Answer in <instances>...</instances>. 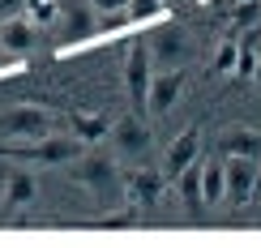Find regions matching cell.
<instances>
[{
	"label": "cell",
	"mask_w": 261,
	"mask_h": 248,
	"mask_svg": "<svg viewBox=\"0 0 261 248\" xmlns=\"http://www.w3.org/2000/svg\"><path fill=\"white\" fill-rule=\"evenodd\" d=\"M128 192L141 201V206H154L159 201V192H163V171H150V167H141L133 180H128Z\"/></svg>",
	"instance_id": "obj_14"
},
{
	"label": "cell",
	"mask_w": 261,
	"mask_h": 248,
	"mask_svg": "<svg viewBox=\"0 0 261 248\" xmlns=\"http://www.w3.org/2000/svg\"><path fill=\"white\" fill-rule=\"evenodd\" d=\"M227 188H223V201L231 206H244L257 188V158H244V154H227Z\"/></svg>",
	"instance_id": "obj_2"
},
{
	"label": "cell",
	"mask_w": 261,
	"mask_h": 248,
	"mask_svg": "<svg viewBox=\"0 0 261 248\" xmlns=\"http://www.w3.org/2000/svg\"><path fill=\"white\" fill-rule=\"evenodd\" d=\"M35 192H39V180L30 176V171H13L9 176V184H5V201L13 210H21V206H30L35 201Z\"/></svg>",
	"instance_id": "obj_13"
},
{
	"label": "cell",
	"mask_w": 261,
	"mask_h": 248,
	"mask_svg": "<svg viewBox=\"0 0 261 248\" xmlns=\"http://www.w3.org/2000/svg\"><path fill=\"white\" fill-rule=\"evenodd\" d=\"M163 5H167V0H128L124 13L133 17V21H146V17H159V13H163Z\"/></svg>",
	"instance_id": "obj_18"
},
{
	"label": "cell",
	"mask_w": 261,
	"mask_h": 248,
	"mask_svg": "<svg viewBox=\"0 0 261 248\" xmlns=\"http://www.w3.org/2000/svg\"><path fill=\"white\" fill-rule=\"evenodd\" d=\"M236 60H240V47H236V43H223V47H219V60H214V69H219V73H231Z\"/></svg>",
	"instance_id": "obj_19"
},
{
	"label": "cell",
	"mask_w": 261,
	"mask_h": 248,
	"mask_svg": "<svg viewBox=\"0 0 261 248\" xmlns=\"http://www.w3.org/2000/svg\"><path fill=\"white\" fill-rule=\"evenodd\" d=\"M197 150H201V133H197V128H184L176 142L167 146V158H163V176H180L184 167H193Z\"/></svg>",
	"instance_id": "obj_7"
},
{
	"label": "cell",
	"mask_w": 261,
	"mask_h": 248,
	"mask_svg": "<svg viewBox=\"0 0 261 248\" xmlns=\"http://www.w3.org/2000/svg\"><path fill=\"white\" fill-rule=\"evenodd\" d=\"M0 47L5 51H30L35 47V26H30L26 17H5L0 21Z\"/></svg>",
	"instance_id": "obj_10"
},
{
	"label": "cell",
	"mask_w": 261,
	"mask_h": 248,
	"mask_svg": "<svg viewBox=\"0 0 261 248\" xmlns=\"http://www.w3.org/2000/svg\"><path fill=\"white\" fill-rule=\"evenodd\" d=\"M21 9H26V0H0V21H5V17H17Z\"/></svg>",
	"instance_id": "obj_22"
},
{
	"label": "cell",
	"mask_w": 261,
	"mask_h": 248,
	"mask_svg": "<svg viewBox=\"0 0 261 248\" xmlns=\"http://www.w3.org/2000/svg\"><path fill=\"white\" fill-rule=\"evenodd\" d=\"M184 90V69H159L154 77H150V90H146V112L150 116H167L171 107H176Z\"/></svg>",
	"instance_id": "obj_3"
},
{
	"label": "cell",
	"mask_w": 261,
	"mask_h": 248,
	"mask_svg": "<svg viewBox=\"0 0 261 248\" xmlns=\"http://www.w3.org/2000/svg\"><path fill=\"white\" fill-rule=\"evenodd\" d=\"M86 5H90L94 13H112V9H124L128 0H86Z\"/></svg>",
	"instance_id": "obj_21"
},
{
	"label": "cell",
	"mask_w": 261,
	"mask_h": 248,
	"mask_svg": "<svg viewBox=\"0 0 261 248\" xmlns=\"http://www.w3.org/2000/svg\"><path fill=\"white\" fill-rule=\"evenodd\" d=\"M257 17H261V0H240V5H236V21H240V26H253Z\"/></svg>",
	"instance_id": "obj_20"
},
{
	"label": "cell",
	"mask_w": 261,
	"mask_h": 248,
	"mask_svg": "<svg viewBox=\"0 0 261 248\" xmlns=\"http://www.w3.org/2000/svg\"><path fill=\"white\" fill-rule=\"evenodd\" d=\"M150 64H154V56H150V43H133L124 56V90H128V103H133V112H141L146 107V90H150Z\"/></svg>",
	"instance_id": "obj_1"
},
{
	"label": "cell",
	"mask_w": 261,
	"mask_h": 248,
	"mask_svg": "<svg viewBox=\"0 0 261 248\" xmlns=\"http://www.w3.org/2000/svg\"><path fill=\"white\" fill-rule=\"evenodd\" d=\"M150 56H154V64H163V69H180L184 56H189V39H184V30H176V26L159 30V35L150 39Z\"/></svg>",
	"instance_id": "obj_5"
},
{
	"label": "cell",
	"mask_w": 261,
	"mask_h": 248,
	"mask_svg": "<svg viewBox=\"0 0 261 248\" xmlns=\"http://www.w3.org/2000/svg\"><path fill=\"white\" fill-rule=\"evenodd\" d=\"M112 137H116V150H120L124 158H141L150 150V128L141 124L137 116H124V120L112 128Z\"/></svg>",
	"instance_id": "obj_6"
},
{
	"label": "cell",
	"mask_w": 261,
	"mask_h": 248,
	"mask_svg": "<svg viewBox=\"0 0 261 248\" xmlns=\"http://www.w3.org/2000/svg\"><path fill=\"white\" fill-rule=\"evenodd\" d=\"M253 77H257V81H261V56H257V73H253Z\"/></svg>",
	"instance_id": "obj_23"
},
{
	"label": "cell",
	"mask_w": 261,
	"mask_h": 248,
	"mask_svg": "<svg viewBox=\"0 0 261 248\" xmlns=\"http://www.w3.org/2000/svg\"><path fill=\"white\" fill-rule=\"evenodd\" d=\"M0 124H5V133H9V137H30V142H39V137H47L51 116L43 112V107L21 103V107H9V112L0 116Z\"/></svg>",
	"instance_id": "obj_4"
},
{
	"label": "cell",
	"mask_w": 261,
	"mask_h": 248,
	"mask_svg": "<svg viewBox=\"0 0 261 248\" xmlns=\"http://www.w3.org/2000/svg\"><path fill=\"white\" fill-rule=\"evenodd\" d=\"M30 158H39L43 167H60L69 158H77V137H39Z\"/></svg>",
	"instance_id": "obj_9"
},
{
	"label": "cell",
	"mask_w": 261,
	"mask_h": 248,
	"mask_svg": "<svg viewBox=\"0 0 261 248\" xmlns=\"http://www.w3.org/2000/svg\"><path fill=\"white\" fill-rule=\"evenodd\" d=\"M94 9L86 5V0H69L64 5V13H60V21H64V39H86L94 30Z\"/></svg>",
	"instance_id": "obj_11"
},
{
	"label": "cell",
	"mask_w": 261,
	"mask_h": 248,
	"mask_svg": "<svg viewBox=\"0 0 261 248\" xmlns=\"http://www.w3.org/2000/svg\"><path fill=\"white\" fill-rule=\"evenodd\" d=\"M73 176L82 184H90L94 192H120V176H116V167L107 158H86V163L73 167Z\"/></svg>",
	"instance_id": "obj_8"
},
{
	"label": "cell",
	"mask_w": 261,
	"mask_h": 248,
	"mask_svg": "<svg viewBox=\"0 0 261 248\" xmlns=\"http://www.w3.org/2000/svg\"><path fill=\"white\" fill-rule=\"evenodd\" d=\"M103 133H107L103 116H77V120H73V137H77V142H99Z\"/></svg>",
	"instance_id": "obj_17"
},
{
	"label": "cell",
	"mask_w": 261,
	"mask_h": 248,
	"mask_svg": "<svg viewBox=\"0 0 261 248\" xmlns=\"http://www.w3.org/2000/svg\"><path fill=\"white\" fill-rule=\"evenodd\" d=\"M180 188H184V206H189L193 214H201L205 197H201V167H184L180 171Z\"/></svg>",
	"instance_id": "obj_16"
},
{
	"label": "cell",
	"mask_w": 261,
	"mask_h": 248,
	"mask_svg": "<svg viewBox=\"0 0 261 248\" xmlns=\"http://www.w3.org/2000/svg\"><path fill=\"white\" fill-rule=\"evenodd\" d=\"M219 150H223V154H244V158H261V133H253V128H231V133H223Z\"/></svg>",
	"instance_id": "obj_12"
},
{
	"label": "cell",
	"mask_w": 261,
	"mask_h": 248,
	"mask_svg": "<svg viewBox=\"0 0 261 248\" xmlns=\"http://www.w3.org/2000/svg\"><path fill=\"white\" fill-rule=\"evenodd\" d=\"M223 188H227V167L223 163H205L201 167V197H205V206H219Z\"/></svg>",
	"instance_id": "obj_15"
}]
</instances>
